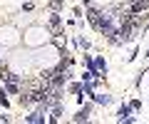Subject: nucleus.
Masks as SVG:
<instances>
[{
  "mask_svg": "<svg viewBox=\"0 0 149 124\" xmlns=\"http://www.w3.org/2000/svg\"><path fill=\"white\" fill-rule=\"evenodd\" d=\"M50 27H52V33L57 35V37L62 35V30H60V15H57V12H52V17H50Z\"/></svg>",
  "mask_w": 149,
  "mask_h": 124,
  "instance_id": "f257e3e1",
  "label": "nucleus"
},
{
  "mask_svg": "<svg viewBox=\"0 0 149 124\" xmlns=\"http://www.w3.org/2000/svg\"><path fill=\"white\" fill-rule=\"evenodd\" d=\"M87 117H90V104H87L85 109H80V114L74 117V122H87Z\"/></svg>",
  "mask_w": 149,
  "mask_h": 124,
  "instance_id": "f03ea898",
  "label": "nucleus"
},
{
  "mask_svg": "<svg viewBox=\"0 0 149 124\" xmlns=\"http://www.w3.org/2000/svg\"><path fill=\"white\" fill-rule=\"evenodd\" d=\"M97 15H100V12H97L95 8H90V10H87V20H90L92 25H95V22H97Z\"/></svg>",
  "mask_w": 149,
  "mask_h": 124,
  "instance_id": "7ed1b4c3",
  "label": "nucleus"
},
{
  "mask_svg": "<svg viewBox=\"0 0 149 124\" xmlns=\"http://www.w3.org/2000/svg\"><path fill=\"white\" fill-rule=\"evenodd\" d=\"M60 8H62V0H50V10L52 12H60Z\"/></svg>",
  "mask_w": 149,
  "mask_h": 124,
  "instance_id": "20e7f679",
  "label": "nucleus"
},
{
  "mask_svg": "<svg viewBox=\"0 0 149 124\" xmlns=\"http://www.w3.org/2000/svg\"><path fill=\"white\" fill-rule=\"evenodd\" d=\"M20 104H22V107H25V104H32V102H30V94H27V92H25V94H20Z\"/></svg>",
  "mask_w": 149,
  "mask_h": 124,
  "instance_id": "39448f33",
  "label": "nucleus"
},
{
  "mask_svg": "<svg viewBox=\"0 0 149 124\" xmlns=\"http://www.w3.org/2000/svg\"><path fill=\"white\" fill-rule=\"evenodd\" d=\"M40 114H42V112H37V114H30V117H27V122H42V117H40Z\"/></svg>",
  "mask_w": 149,
  "mask_h": 124,
  "instance_id": "423d86ee",
  "label": "nucleus"
},
{
  "mask_svg": "<svg viewBox=\"0 0 149 124\" xmlns=\"http://www.w3.org/2000/svg\"><path fill=\"white\" fill-rule=\"evenodd\" d=\"M97 70H100V72H107V62H104V60H97Z\"/></svg>",
  "mask_w": 149,
  "mask_h": 124,
  "instance_id": "0eeeda50",
  "label": "nucleus"
},
{
  "mask_svg": "<svg viewBox=\"0 0 149 124\" xmlns=\"http://www.w3.org/2000/svg\"><path fill=\"white\" fill-rule=\"evenodd\" d=\"M0 104H5V107H8V94H5V89H0Z\"/></svg>",
  "mask_w": 149,
  "mask_h": 124,
  "instance_id": "6e6552de",
  "label": "nucleus"
},
{
  "mask_svg": "<svg viewBox=\"0 0 149 124\" xmlns=\"http://www.w3.org/2000/svg\"><path fill=\"white\" fill-rule=\"evenodd\" d=\"M97 102H102V104H107V102H109V97H107V94H97Z\"/></svg>",
  "mask_w": 149,
  "mask_h": 124,
  "instance_id": "1a4fd4ad",
  "label": "nucleus"
}]
</instances>
